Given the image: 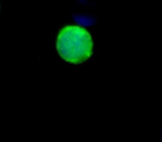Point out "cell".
<instances>
[{
    "mask_svg": "<svg viewBox=\"0 0 162 142\" xmlns=\"http://www.w3.org/2000/svg\"><path fill=\"white\" fill-rule=\"evenodd\" d=\"M57 50L62 59L70 63H82L94 51L91 34L80 26L62 28L57 39Z\"/></svg>",
    "mask_w": 162,
    "mask_h": 142,
    "instance_id": "6da1fadb",
    "label": "cell"
}]
</instances>
